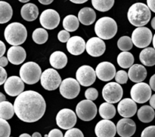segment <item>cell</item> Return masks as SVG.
<instances>
[{"label":"cell","mask_w":155,"mask_h":137,"mask_svg":"<svg viewBox=\"0 0 155 137\" xmlns=\"http://www.w3.org/2000/svg\"><path fill=\"white\" fill-rule=\"evenodd\" d=\"M78 18L79 21L84 25H91L96 19V13L91 8H83L79 12Z\"/></svg>","instance_id":"d4e9b609"},{"label":"cell","mask_w":155,"mask_h":137,"mask_svg":"<svg viewBox=\"0 0 155 137\" xmlns=\"http://www.w3.org/2000/svg\"><path fill=\"white\" fill-rule=\"evenodd\" d=\"M117 132V126L110 120H100L95 127V133L97 137H114Z\"/></svg>","instance_id":"2e32d148"},{"label":"cell","mask_w":155,"mask_h":137,"mask_svg":"<svg viewBox=\"0 0 155 137\" xmlns=\"http://www.w3.org/2000/svg\"><path fill=\"white\" fill-rule=\"evenodd\" d=\"M4 36L5 40L12 46H19L27 40V31L24 24L13 22L5 29Z\"/></svg>","instance_id":"3957f363"},{"label":"cell","mask_w":155,"mask_h":137,"mask_svg":"<svg viewBox=\"0 0 155 137\" xmlns=\"http://www.w3.org/2000/svg\"><path fill=\"white\" fill-rule=\"evenodd\" d=\"M33 41L37 44H43L48 40V33L44 28H37L32 34Z\"/></svg>","instance_id":"e575fe53"},{"label":"cell","mask_w":155,"mask_h":137,"mask_svg":"<svg viewBox=\"0 0 155 137\" xmlns=\"http://www.w3.org/2000/svg\"><path fill=\"white\" fill-rule=\"evenodd\" d=\"M18 1H20V2H21L26 3V2H28L30 1V0H18Z\"/></svg>","instance_id":"680465c9"},{"label":"cell","mask_w":155,"mask_h":137,"mask_svg":"<svg viewBox=\"0 0 155 137\" xmlns=\"http://www.w3.org/2000/svg\"><path fill=\"white\" fill-rule=\"evenodd\" d=\"M149 84H150L149 85L151 86V89H152L153 91H155V74L153 75V76L151 77V79H150Z\"/></svg>","instance_id":"c3c4849f"},{"label":"cell","mask_w":155,"mask_h":137,"mask_svg":"<svg viewBox=\"0 0 155 137\" xmlns=\"http://www.w3.org/2000/svg\"><path fill=\"white\" fill-rule=\"evenodd\" d=\"M148 8L155 13V0H147Z\"/></svg>","instance_id":"f6af8a7d"},{"label":"cell","mask_w":155,"mask_h":137,"mask_svg":"<svg viewBox=\"0 0 155 137\" xmlns=\"http://www.w3.org/2000/svg\"><path fill=\"white\" fill-rule=\"evenodd\" d=\"M99 114L103 119L110 120L116 115V108L113 104L108 102L102 103L99 107Z\"/></svg>","instance_id":"f546056e"},{"label":"cell","mask_w":155,"mask_h":137,"mask_svg":"<svg viewBox=\"0 0 155 137\" xmlns=\"http://www.w3.org/2000/svg\"><path fill=\"white\" fill-rule=\"evenodd\" d=\"M21 14L25 21H33L37 18L39 15V9L36 5L33 3H27L21 8Z\"/></svg>","instance_id":"cb8c5ba5"},{"label":"cell","mask_w":155,"mask_h":137,"mask_svg":"<svg viewBox=\"0 0 155 137\" xmlns=\"http://www.w3.org/2000/svg\"><path fill=\"white\" fill-rule=\"evenodd\" d=\"M15 113L14 105H12V104L6 100L0 102V118L6 120H10L13 117Z\"/></svg>","instance_id":"1f68e13d"},{"label":"cell","mask_w":155,"mask_h":137,"mask_svg":"<svg viewBox=\"0 0 155 137\" xmlns=\"http://www.w3.org/2000/svg\"><path fill=\"white\" fill-rule=\"evenodd\" d=\"M4 89L6 94H8L9 96L12 97L18 96L24 91V81L18 76H11L5 82Z\"/></svg>","instance_id":"9a60e30c"},{"label":"cell","mask_w":155,"mask_h":137,"mask_svg":"<svg viewBox=\"0 0 155 137\" xmlns=\"http://www.w3.org/2000/svg\"><path fill=\"white\" fill-rule=\"evenodd\" d=\"M151 27H153V29L155 30V17L151 20Z\"/></svg>","instance_id":"11a10c76"},{"label":"cell","mask_w":155,"mask_h":137,"mask_svg":"<svg viewBox=\"0 0 155 137\" xmlns=\"http://www.w3.org/2000/svg\"><path fill=\"white\" fill-rule=\"evenodd\" d=\"M41 85L48 91L57 89L61 84V78L54 68L45 69L41 75Z\"/></svg>","instance_id":"8992f818"},{"label":"cell","mask_w":155,"mask_h":137,"mask_svg":"<svg viewBox=\"0 0 155 137\" xmlns=\"http://www.w3.org/2000/svg\"><path fill=\"white\" fill-rule=\"evenodd\" d=\"M134 62V56L128 51H123L117 56V63L124 68H130Z\"/></svg>","instance_id":"4dcf8cb0"},{"label":"cell","mask_w":155,"mask_h":137,"mask_svg":"<svg viewBox=\"0 0 155 137\" xmlns=\"http://www.w3.org/2000/svg\"><path fill=\"white\" fill-rule=\"evenodd\" d=\"M71 2H72L73 3H75V4H83V3L86 2L88 0H70Z\"/></svg>","instance_id":"816d5d0a"},{"label":"cell","mask_w":155,"mask_h":137,"mask_svg":"<svg viewBox=\"0 0 155 137\" xmlns=\"http://www.w3.org/2000/svg\"><path fill=\"white\" fill-rule=\"evenodd\" d=\"M76 113L80 120L90 121L93 120L97 114V107L90 100H81L76 107Z\"/></svg>","instance_id":"52a82bcc"},{"label":"cell","mask_w":155,"mask_h":137,"mask_svg":"<svg viewBox=\"0 0 155 137\" xmlns=\"http://www.w3.org/2000/svg\"><path fill=\"white\" fill-rule=\"evenodd\" d=\"M76 77L80 85L88 87L92 85L95 82L96 79V73L92 67L84 65L80 66L77 69Z\"/></svg>","instance_id":"4fadbf2b"},{"label":"cell","mask_w":155,"mask_h":137,"mask_svg":"<svg viewBox=\"0 0 155 137\" xmlns=\"http://www.w3.org/2000/svg\"><path fill=\"white\" fill-rule=\"evenodd\" d=\"M6 50V47L4 43L2 40H0V57L3 56Z\"/></svg>","instance_id":"7dc6e473"},{"label":"cell","mask_w":155,"mask_h":137,"mask_svg":"<svg viewBox=\"0 0 155 137\" xmlns=\"http://www.w3.org/2000/svg\"><path fill=\"white\" fill-rule=\"evenodd\" d=\"M13 15V10L10 4L0 1V24L8 22Z\"/></svg>","instance_id":"f1b7e54d"},{"label":"cell","mask_w":155,"mask_h":137,"mask_svg":"<svg viewBox=\"0 0 155 137\" xmlns=\"http://www.w3.org/2000/svg\"><path fill=\"white\" fill-rule=\"evenodd\" d=\"M139 59L143 65L146 66H153L155 65V49L146 47L141 51Z\"/></svg>","instance_id":"4316f807"},{"label":"cell","mask_w":155,"mask_h":137,"mask_svg":"<svg viewBox=\"0 0 155 137\" xmlns=\"http://www.w3.org/2000/svg\"><path fill=\"white\" fill-rule=\"evenodd\" d=\"M86 43L81 37L74 36L67 42V49L71 54L74 56L81 55L86 50Z\"/></svg>","instance_id":"44dd1931"},{"label":"cell","mask_w":155,"mask_h":137,"mask_svg":"<svg viewBox=\"0 0 155 137\" xmlns=\"http://www.w3.org/2000/svg\"><path fill=\"white\" fill-rule=\"evenodd\" d=\"M133 43L132 38L128 36H123L118 40L117 47L122 51H129L133 48Z\"/></svg>","instance_id":"d590c367"},{"label":"cell","mask_w":155,"mask_h":137,"mask_svg":"<svg viewBox=\"0 0 155 137\" xmlns=\"http://www.w3.org/2000/svg\"><path fill=\"white\" fill-rule=\"evenodd\" d=\"M32 137H42V135H41V134L39 133V132H36L33 134Z\"/></svg>","instance_id":"db71d44e"},{"label":"cell","mask_w":155,"mask_h":137,"mask_svg":"<svg viewBox=\"0 0 155 137\" xmlns=\"http://www.w3.org/2000/svg\"><path fill=\"white\" fill-rule=\"evenodd\" d=\"M80 91V85L78 81L73 78H68L61 82L60 93L67 99H74L78 96Z\"/></svg>","instance_id":"8fae6325"},{"label":"cell","mask_w":155,"mask_h":137,"mask_svg":"<svg viewBox=\"0 0 155 137\" xmlns=\"http://www.w3.org/2000/svg\"><path fill=\"white\" fill-rule=\"evenodd\" d=\"M8 59L5 56H2L0 57V66L5 67L8 65Z\"/></svg>","instance_id":"bcb514c9"},{"label":"cell","mask_w":155,"mask_h":137,"mask_svg":"<svg viewBox=\"0 0 155 137\" xmlns=\"http://www.w3.org/2000/svg\"><path fill=\"white\" fill-rule=\"evenodd\" d=\"M7 80V72L3 67L0 66V85L5 84Z\"/></svg>","instance_id":"7bdbcfd3"},{"label":"cell","mask_w":155,"mask_h":137,"mask_svg":"<svg viewBox=\"0 0 155 137\" xmlns=\"http://www.w3.org/2000/svg\"><path fill=\"white\" fill-rule=\"evenodd\" d=\"M80 21L75 15H69L65 17L63 20V27L64 30L69 32H74L78 29Z\"/></svg>","instance_id":"d6a6232c"},{"label":"cell","mask_w":155,"mask_h":137,"mask_svg":"<svg viewBox=\"0 0 155 137\" xmlns=\"http://www.w3.org/2000/svg\"><path fill=\"white\" fill-rule=\"evenodd\" d=\"M26 51L22 47L20 46H13L8 50L7 58L11 63L14 65H20L25 60Z\"/></svg>","instance_id":"7402d4cb"},{"label":"cell","mask_w":155,"mask_h":137,"mask_svg":"<svg viewBox=\"0 0 155 137\" xmlns=\"http://www.w3.org/2000/svg\"><path fill=\"white\" fill-rule=\"evenodd\" d=\"M128 20L136 27H143L151 20V9L142 2H137L130 6L127 14Z\"/></svg>","instance_id":"7a4b0ae2"},{"label":"cell","mask_w":155,"mask_h":137,"mask_svg":"<svg viewBox=\"0 0 155 137\" xmlns=\"http://www.w3.org/2000/svg\"><path fill=\"white\" fill-rule=\"evenodd\" d=\"M61 18L59 14L54 9H46L43 11L39 17L41 25L48 30H53L58 26Z\"/></svg>","instance_id":"5bb4252c"},{"label":"cell","mask_w":155,"mask_h":137,"mask_svg":"<svg viewBox=\"0 0 155 137\" xmlns=\"http://www.w3.org/2000/svg\"><path fill=\"white\" fill-rule=\"evenodd\" d=\"M150 105L155 109V94H153L150 98Z\"/></svg>","instance_id":"681fc988"},{"label":"cell","mask_w":155,"mask_h":137,"mask_svg":"<svg viewBox=\"0 0 155 137\" xmlns=\"http://www.w3.org/2000/svg\"><path fill=\"white\" fill-rule=\"evenodd\" d=\"M77 116L71 109L64 108L58 113L56 116V123L63 129H70L77 123Z\"/></svg>","instance_id":"7c38bea8"},{"label":"cell","mask_w":155,"mask_h":137,"mask_svg":"<svg viewBox=\"0 0 155 137\" xmlns=\"http://www.w3.org/2000/svg\"><path fill=\"white\" fill-rule=\"evenodd\" d=\"M153 40L152 32L146 27H138L132 33L133 44L139 48H146Z\"/></svg>","instance_id":"ba28073f"},{"label":"cell","mask_w":155,"mask_h":137,"mask_svg":"<svg viewBox=\"0 0 155 137\" xmlns=\"http://www.w3.org/2000/svg\"><path fill=\"white\" fill-rule=\"evenodd\" d=\"M96 76L103 82H108L112 80L116 76V68L109 62H100L95 69Z\"/></svg>","instance_id":"e0dca14e"},{"label":"cell","mask_w":155,"mask_h":137,"mask_svg":"<svg viewBox=\"0 0 155 137\" xmlns=\"http://www.w3.org/2000/svg\"><path fill=\"white\" fill-rule=\"evenodd\" d=\"M115 0H92V4L94 9L101 12H105L110 10L114 5Z\"/></svg>","instance_id":"836d02e7"},{"label":"cell","mask_w":155,"mask_h":137,"mask_svg":"<svg viewBox=\"0 0 155 137\" xmlns=\"http://www.w3.org/2000/svg\"><path fill=\"white\" fill-rule=\"evenodd\" d=\"M17 117L26 123H34L43 117L46 109L45 99L36 91H26L17 96L14 103Z\"/></svg>","instance_id":"6da1fadb"},{"label":"cell","mask_w":155,"mask_h":137,"mask_svg":"<svg viewBox=\"0 0 155 137\" xmlns=\"http://www.w3.org/2000/svg\"><path fill=\"white\" fill-rule=\"evenodd\" d=\"M130 95L132 99L136 103H146L151 97V88L147 83L139 82L132 87Z\"/></svg>","instance_id":"9c48e42d"},{"label":"cell","mask_w":155,"mask_h":137,"mask_svg":"<svg viewBox=\"0 0 155 137\" xmlns=\"http://www.w3.org/2000/svg\"><path fill=\"white\" fill-rule=\"evenodd\" d=\"M64 137H84L83 132L77 128H71L64 134Z\"/></svg>","instance_id":"ab89813d"},{"label":"cell","mask_w":155,"mask_h":137,"mask_svg":"<svg viewBox=\"0 0 155 137\" xmlns=\"http://www.w3.org/2000/svg\"><path fill=\"white\" fill-rule=\"evenodd\" d=\"M95 32L98 37L102 40H110L117 32V24L114 19L110 17H103L96 21Z\"/></svg>","instance_id":"277c9868"},{"label":"cell","mask_w":155,"mask_h":137,"mask_svg":"<svg viewBox=\"0 0 155 137\" xmlns=\"http://www.w3.org/2000/svg\"><path fill=\"white\" fill-rule=\"evenodd\" d=\"M38 1L42 5H49L51 4V3H52V2L54 1V0H38Z\"/></svg>","instance_id":"f907efd6"},{"label":"cell","mask_w":155,"mask_h":137,"mask_svg":"<svg viewBox=\"0 0 155 137\" xmlns=\"http://www.w3.org/2000/svg\"><path fill=\"white\" fill-rule=\"evenodd\" d=\"M70 38H71V35H70L69 31L66 30H61L58 34V39L61 43H67L69 40Z\"/></svg>","instance_id":"b9f144b4"},{"label":"cell","mask_w":155,"mask_h":137,"mask_svg":"<svg viewBox=\"0 0 155 137\" xmlns=\"http://www.w3.org/2000/svg\"><path fill=\"white\" fill-rule=\"evenodd\" d=\"M123 88L117 82H109L104 85L102 90L103 98L110 104L119 102L123 97Z\"/></svg>","instance_id":"30bf717a"},{"label":"cell","mask_w":155,"mask_h":137,"mask_svg":"<svg viewBox=\"0 0 155 137\" xmlns=\"http://www.w3.org/2000/svg\"><path fill=\"white\" fill-rule=\"evenodd\" d=\"M141 137H155V126H150L145 128L142 131Z\"/></svg>","instance_id":"60d3db41"},{"label":"cell","mask_w":155,"mask_h":137,"mask_svg":"<svg viewBox=\"0 0 155 137\" xmlns=\"http://www.w3.org/2000/svg\"><path fill=\"white\" fill-rule=\"evenodd\" d=\"M11 127L9 123L2 118H0V137H9Z\"/></svg>","instance_id":"8d00e7d4"},{"label":"cell","mask_w":155,"mask_h":137,"mask_svg":"<svg viewBox=\"0 0 155 137\" xmlns=\"http://www.w3.org/2000/svg\"><path fill=\"white\" fill-rule=\"evenodd\" d=\"M118 113L125 118L133 117L137 112V104L131 98H125L120 100L117 106Z\"/></svg>","instance_id":"ffe728a7"},{"label":"cell","mask_w":155,"mask_h":137,"mask_svg":"<svg viewBox=\"0 0 155 137\" xmlns=\"http://www.w3.org/2000/svg\"><path fill=\"white\" fill-rule=\"evenodd\" d=\"M128 76L130 80L136 83L142 82L146 79L147 70L144 65L140 64H135L130 68Z\"/></svg>","instance_id":"603a6c76"},{"label":"cell","mask_w":155,"mask_h":137,"mask_svg":"<svg viewBox=\"0 0 155 137\" xmlns=\"http://www.w3.org/2000/svg\"><path fill=\"white\" fill-rule=\"evenodd\" d=\"M137 116L139 120L142 123H150L154 118L155 112L154 108L151 106H148V105L141 107L138 111Z\"/></svg>","instance_id":"83f0119b"},{"label":"cell","mask_w":155,"mask_h":137,"mask_svg":"<svg viewBox=\"0 0 155 137\" xmlns=\"http://www.w3.org/2000/svg\"><path fill=\"white\" fill-rule=\"evenodd\" d=\"M136 125L133 120L130 118H123L117 122V132L121 137H131L136 132Z\"/></svg>","instance_id":"d6986e66"},{"label":"cell","mask_w":155,"mask_h":137,"mask_svg":"<svg viewBox=\"0 0 155 137\" xmlns=\"http://www.w3.org/2000/svg\"><path fill=\"white\" fill-rule=\"evenodd\" d=\"M48 137H64L61 131L58 129H51L48 133Z\"/></svg>","instance_id":"ee69618b"},{"label":"cell","mask_w":155,"mask_h":137,"mask_svg":"<svg viewBox=\"0 0 155 137\" xmlns=\"http://www.w3.org/2000/svg\"><path fill=\"white\" fill-rule=\"evenodd\" d=\"M152 41H153V46H154V48L155 49V33H154V37H153Z\"/></svg>","instance_id":"6f0895ef"},{"label":"cell","mask_w":155,"mask_h":137,"mask_svg":"<svg viewBox=\"0 0 155 137\" xmlns=\"http://www.w3.org/2000/svg\"><path fill=\"white\" fill-rule=\"evenodd\" d=\"M19 137H32V136H30V135L27 133H23L21 134Z\"/></svg>","instance_id":"9f6ffc18"},{"label":"cell","mask_w":155,"mask_h":137,"mask_svg":"<svg viewBox=\"0 0 155 137\" xmlns=\"http://www.w3.org/2000/svg\"><path fill=\"white\" fill-rule=\"evenodd\" d=\"M6 100V97L5 96V94H3L2 93L0 92V102L2 101H4V100Z\"/></svg>","instance_id":"f5cc1de1"},{"label":"cell","mask_w":155,"mask_h":137,"mask_svg":"<svg viewBox=\"0 0 155 137\" xmlns=\"http://www.w3.org/2000/svg\"><path fill=\"white\" fill-rule=\"evenodd\" d=\"M42 71L37 63L27 62L20 68V77L27 85H34L40 80Z\"/></svg>","instance_id":"5b68a950"},{"label":"cell","mask_w":155,"mask_h":137,"mask_svg":"<svg viewBox=\"0 0 155 137\" xmlns=\"http://www.w3.org/2000/svg\"><path fill=\"white\" fill-rule=\"evenodd\" d=\"M98 92L95 88H89L85 92V97L86 99L90 100H95L98 98Z\"/></svg>","instance_id":"f35d334b"},{"label":"cell","mask_w":155,"mask_h":137,"mask_svg":"<svg viewBox=\"0 0 155 137\" xmlns=\"http://www.w3.org/2000/svg\"><path fill=\"white\" fill-rule=\"evenodd\" d=\"M49 62L54 68L61 69L66 66L68 63V57L63 52L55 51L50 56Z\"/></svg>","instance_id":"484cf974"},{"label":"cell","mask_w":155,"mask_h":137,"mask_svg":"<svg viewBox=\"0 0 155 137\" xmlns=\"http://www.w3.org/2000/svg\"><path fill=\"white\" fill-rule=\"evenodd\" d=\"M129 76L128 73H127V72H125L124 70H120L117 72L116 73V76H115V80L117 83L120 84H126L128 81Z\"/></svg>","instance_id":"74e56055"},{"label":"cell","mask_w":155,"mask_h":137,"mask_svg":"<svg viewBox=\"0 0 155 137\" xmlns=\"http://www.w3.org/2000/svg\"><path fill=\"white\" fill-rule=\"evenodd\" d=\"M105 44L100 37H92L86 43V51L88 54L93 57H98L101 56L105 51Z\"/></svg>","instance_id":"ac0fdd59"}]
</instances>
